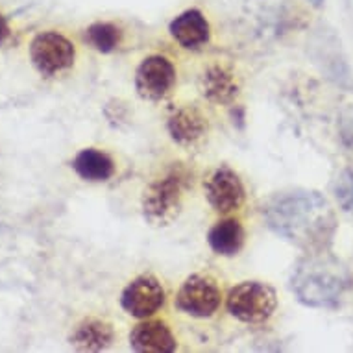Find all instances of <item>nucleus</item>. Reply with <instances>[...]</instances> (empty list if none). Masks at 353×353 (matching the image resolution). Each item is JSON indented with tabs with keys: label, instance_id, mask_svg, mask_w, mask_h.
<instances>
[{
	"label": "nucleus",
	"instance_id": "nucleus-1",
	"mask_svg": "<svg viewBox=\"0 0 353 353\" xmlns=\"http://www.w3.org/2000/svg\"><path fill=\"white\" fill-rule=\"evenodd\" d=\"M268 228L305 254L325 252L336 230L330 202L320 192L290 189L274 194L263 205Z\"/></svg>",
	"mask_w": 353,
	"mask_h": 353
},
{
	"label": "nucleus",
	"instance_id": "nucleus-2",
	"mask_svg": "<svg viewBox=\"0 0 353 353\" xmlns=\"http://www.w3.org/2000/svg\"><path fill=\"white\" fill-rule=\"evenodd\" d=\"M347 272L341 263L325 252L307 254L296 263L290 289L303 305L333 309L341 303L347 289Z\"/></svg>",
	"mask_w": 353,
	"mask_h": 353
},
{
	"label": "nucleus",
	"instance_id": "nucleus-3",
	"mask_svg": "<svg viewBox=\"0 0 353 353\" xmlns=\"http://www.w3.org/2000/svg\"><path fill=\"white\" fill-rule=\"evenodd\" d=\"M187 185L189 174L181 167H172L163 178L146 187L143 194V214L152 226H168L178 219Z\"/></svg>",
	"mask_w": 353,
	"mask_h": 353
},
{
	"label": "nucleus",
	"instance_id": "nucleus-4",
	"mask_svg": "<svg viewBox=\"0 0 353 353\" xmlns=\"http://www.w3.org/2000/svg\"><path fill=\"white\" fill-rule=\"evenodd\" d=\"M226 307L232 316L244 324L267 322L278 307L276 290L261 281H243L230 290Z\"/></svg>",
	"mask_w": 353,
	"mask_h": 353
},
{
	"label": "nucleus",
	"instance_id": "nucleus-5",
	"mask_svg": "<svg viewBox=\"0 0 353 353\" xmlns=\"http://www.w3.org/2000/svg\"><path fill=\"white\" fill-rule=\"evenodd\" d=\"M30 58L41 74L54 76L72 67L76 58L74 45L58 32L35 35L30 45Z\"/></svg>",
	"mask_w": 353,
	"mask_h": 353
},
{
	"label": "nucleus",
	"instance_id": "nucleus-6",
	"mask_svg": "<svg viewBox=\"0 0 353 353\" xmlns=\"http://www.w3.org/2000/svg\"><path fill=\"white\" fill-rule=\"evenodd\" d=\"M220 289L211 276L194 274L185 279L176 294V307L194 319H209L220 307Z\"/></svg>",
	"mask_w": 353,
	"mask_h": 353
},
{
	"label": "nucleus",
	"instance_id": "nucleus-7",
	"mask_svg": "<svg viewBox=\"0 0 353 353\" xmlns=\"http://www.w3.org/2000/svg\"><path fill=\"white\" fill-rule=\"evenodd\" d=\"M176 83V69L172 61L165 56L154 54L141 61L135 72V89L141 99L163 100L170 94Z\"/></svg>",
	"mask_w": 353,
	"mask_h": 353
},
{
	"label": "nucleus",
	"instance_id": "nucleus-8",
	"mask_svg": "<svg viewBox=\"0 0 353 353\" xmlns=\"http://www.w3.org/2000/svg\"><path fill=\"white\" fill-rule=\"evenodd\" d=\"M122 309L134 319H148L156 314L165 303V290L157 278L150 274H143L132 279L122 290Z\"/></svg>",
	"mask_w": 353,
	"mask_h": 353
},
{
	"label": "nucleus",
	"instance_id": "nucleus-9",
	"mask_svg": "<svg viewBox=\"0 0 353 353\" xmlns=\"http://www.w3.org/2000/svg\"><path fill=\"white\" fill-rule=\"evenodd\" d=\"M244 185L230 167H219L205 183V196L216 213H232L244 202Z\"/></svg>",
	"mask_w": 353,
	"mask_h": 353
},
{
	"label": "nucleus",
	"instance_id": "nucleus-10",
	"mask_svg": "<svg viewBox=\"0 0 353 353\" xmlns=\"http://www.w3.org/2000/svg\"><path fill=\"white\" fill-rule=\"evenodd\" d=\"M130 346L139 353H172L178 347V342L165 322L146 320L132 330Z\"/></svg>",
	"mask_w": 353,
	"mask_h": 353
},
{
	"label": "nucleus",
	"instance_id": "nucleus-11",
	"mask_svg": "<svg viewBox=\"0 0 353 353\" xmlns=\"http://www.w3.org/2000/svg\"><path fill=\"white\" fill-rule=\"evenodd\" d=\"M168 32L178 45L189 48V50L203 47L205 43H209V37H211L209 21L200 10H194V8L185 10L174 19L168 26Z\"/></svg>",
	"mask_w": 353,
	"mask_h": 353
},
{
	"label": "nucleus",
	"instance_id": "nucleus-12",
	"mask_svg": "<svg viewBox=\"0 0 353 353\" xmlns=\"http://www.w3.org/2000/svg\"><path fill=\"white\" fill-rule=\"evenodd\" d=\"M167 128L172 141L178 145L191 146L208 134V119L194 105H183L170 115Z\"/></svg>",
	"mask_w": 353,
	"mask_h": 353
},
{
	"label": "nucleus",
	"instance_id": "nucleus-13",
	"mask_svg": "<svg viewBox=\"0 0 353 353\" xmlns=\"http://www.w3.org/2000/svg\"><path fill=\"white\" fill-rule=\"evenodd\" d=\"M115 339L110 322L100 319H85L76 325L70 335V344L78 352H102L111 346Z\"/></svg>",
	"mask_w": 353,
	"mask_h": 353
},
{
	"label": "nucleus",
	"instance_id": "nucleus-14",
	"mask_svg": "<svg viewBox=\"0 0 353 353\" xmlns=\"http://www.w3.org/2000/svg\"><path fill=\"white\" fill-rule=\"evenodd\" d=\"M200 89L203 97L214 104H230L239 94L235 76L220 65H211L200 78Z\"/></svg>",
	"mask_w": 353,
	"mask_h": 353
},
{
	"label": "nucleus",
	"instance_id": "nucleus-15",
	"mask_svg": "<svg viewBox=\"0 0 353 353\" xmlns=\"http://www.w3.org/2000/svg\"><path fill=\"white\" fill-rule=\"evenodd\" d=\"M208 243L214 254L222 255V257H233V255H237L244 246V228L241 224V220H219L209 230Z\"/></svg>",
	"mask_w": 353,
	"mask_h": 353
},
{
	"label": "nucleus",
	"instance_id": "nucleus-16",
	"mask_svg": "<svg viewBox=\"0 0 353 353\" xmlns=\"http://www.w3.org/2000/svg\"><path fill=\"white\" fill-rule=\"evenodd\" d=\"M72 168L85 181H108L115 174L113 159L99 148H83L78 152Z\"/></svg>",
	"mask_w": 353,
	"mask_h": 353
},
{
	"label": "nucleus",
	"instance_id": "nucleus-17",
	"mask_svg": "<svg viewBox=\"0 0 353 353\" xmlns=\"http://www.w3.org/2000/svg\"><path fill=\"white\" fill-rule=\"evenodd\" d=\"M83 39L94 50H99L102 54H110L121 47L122 30L115 23L99 21V23H93L85 30Z\"/></svg>",
	"mask_w": 353,
	"mask_h": 353
},
{
	"label": "nucleus",
	"instance_id": "nucleus-18",
	"mask_svg": "<svg viewBox=\"0 0 353 353\" xmlns=\"http://www.w3.org/2000/svg\"><path fill=\"white\" fill-rule=\"evenodd\" d=\"M333 194L344 213L353 214V170L344 168L333 183Z\"/></svg>",
	"mask_w": 353,
	"mask_h": 353
},
{
	"label": "nucleus",
	"instance_id": "nucleus-19",
	"mask_svg": "<svg viewBox=\"0 0 353 353\" xmlns=\"http://www.w3.org/2000/svg\"><path fill=\"white\" fill-rule=\"evenodd\" d=\"M8 37H10V26H8L6 17L0 13V45H4Z\"/></svg>",
	"mask_w": 353,
	"mask_h": 353
},
{
	"label": "nucleus",
	"instance_id": "nucleus-20",
	"mask_svg": "<svg viewBox=\"0 0 353 353\" xmlns=\"http://www.w3.org/2000/svg\"><path fill=\"white\" fill-rule=\"evenodd\" d=\"M309 2H311V4H313V6H322V4H324V0H309Z\"/></svg>",
	"mask_w": 353,
	"mask_h": 353
}]
</instances>
